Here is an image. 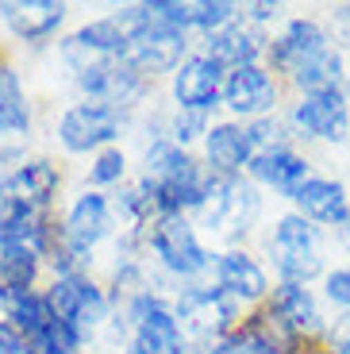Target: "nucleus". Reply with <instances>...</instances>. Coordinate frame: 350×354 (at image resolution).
Instances as JSON below:
<instances>
[{
    "mask_svg": "<svg viewBox=\"0 0 350 354\" xmlns=\"http://www.w3.org/2000/svg\"><path fill=\"white\" fill-rule=\"evenodd\" d=\"M273 258V274L289 285H308L315 277H327L324 262V231L312 220H304L300 212H285L270 231L266 243Z\"/></svg>",
    "mask_w": 350,
    "mask_h": 354,
    "instance_id": "f257e3e1",
    "label": "nucleus"
},
{
    "mask_svg": "<svg viewBox=\"0 0 350 354\" xmlns=\"http://www.w3.org/2000/svg\"><path fill=\"white\" fill-rule=\"evenodd\" d=\"M266 328L285 343H327V331L331 324L324 319V308H320V297H315L308 285H289V281H277L273 292L266 297ZM289 351V346H285Z\"/></svg>",
    "mask_w": 350,
    "mask_h": 354,
    "instance_id": "f03ea898",
    "label": "nucleus"
},
{
    "mask_svg": "<svg viewBox=\"0 0 350 354\" xmlns=\"http://www.w3.org/2000/svg\"><path fill=\"white\" fill-rule=\"evenodd\" d=\"M289 131L297 139H320V142H347L350 135V100L342 88L308 93L289 104Z\"/></svg>",
    "mask_w": 350,
    "mask_h": 354,
    "instance_id": "7ed1b4c3",
    "label": "nucleus"
},
{
    "mask_svg": "<svg viewBox=\"0 0 350 354\" xmlns=\"http://www.w3.org/2000/svg\"><path fill=\"white\" fill-rule=\"evenodd\" d=\"M201 212L216 235L235 243L254 227V220L262 212V201H258V189L250 181H243V177H216Z\"/></svg>",
    "mask_w": 350,
    "mask_h": 354,
    "instance_id": "20e7f679",
    "label": "nucleus"
},
{
    "mask_svg": "<svg viewBox=\"0 0 350 354\" xmlns=\"http://www.w3.org/2000/svg\"><path fill=\"white\" fill-rule=\"evenodd\" d=\"M177 319H181V328L196 339H223L239 328V316H243V304L235 297L219 289H185L177 297Z\"/></svg>",
    "mask_w": 350,
    "mask_h": 354,
    "instance_id": "39448f33",
    "label": "nucleus"
},
{
    "mask_svg": "<svg viewBox=\"0 0 350 354\" xmlns=\"http://www.w3.org/2000/svg\"><path fill=\"white\" fill-rule=\"evenodd\" d=\"M150 247H154L158 262L177 277H193L208 270V250L201 247L193 223L185 216H158L150 227Z\"/></svg>",
    "mask_w": 350,
    "mask_h": 354,
    "instance_id": "423d86ee",
    "label": "nucleus"
},
{
    "mask_svg": "<svg viewBox=\"0 0 350 354\" xmlns=\"http://www.w3.org/2000/svg\"><path fill=\"white\" fill-rule=\"evenodd\" d=\"M123 31H127V58L123 62L135 66L142 77L147 73H169L181 66L185 31H174V27L162 24H131Z\"/></svg>",
    "mask_w": 350,
    "mask_h": 354,
    "instance_id": "0eeeda50",
    "label": "nucleus"
},
{
    "mask_svg": "<svg viewBox=\"0 0 350 354\" xmlns=\"http://www.w3.org/2000/svg\"><path fill=\"white\" fill-rule=\"evenodd\" d=\"M120 108L100 104V100H81L58 120V139L70 154H85L112 142L120 135Z\"/></svg>",
    "mask_w": 350,
    "mask_h": 354,
    "instance_id": "6e6552de",
    "label": "nucleus"
},
{
    "mask_svg": "<svg viewBox=\"0 0 350 354\" xmlns=\"http://www.w3.org/2000/svg\"><path fill=\"white\" fill-rule=\"evenodd\" d=\"M277 100H281L277 77H273V70H266V66H239V70H231L228 81H223V104L235 115H243L246 124L273 115Z\"/></svg>",
    "mask_w": 350,
    "mask_h": 354,
    "instance_id": "1a4fd4ad",
    "label": "nucleus"
},
{
    "mask_svg": "<svg viewBox=\"0 0 350 354\" xmlns=\"http://www.w3.org/2000/svg\"><path fill=\"white\" fill-rule=\"evenodd\" d=\"M335 35L327 31L320 19L312 16H293L289 24L281 27V35L270 39V50H266V58H270L273 73H285L289 77V70H297L300 62H308V58H315V54L331 50Z\"/></svg>",
    "mask_w": 350,
    "mask_h": 354,
    "instance_id": "9d476101",
    "label": "nucleus"
},
{
    "mask_svg": "<svg viewBox=\"0 0 350 354\" xmlns=\"http://www.w3.org/2000/svg\"><path fill=\"white\" fill-rule=\"evenodd\" d=\"M46 301H50L54 316L66 319V324H73L81 335H89V328H97L100 319H104V312H108L104 292L89 281L85 274L58 277V281L50 285V292H46Z\"/></svg>",
    "mask_w": 350,
    "mask_h": 354,
    "instance_id": "9b49d317",
    "label": "nucleus"
},
{
    "mask_svg": "<svg viewBox=\"0 0 350 354\" xmlns=\"http://www.w3.org/2000/svg\"><path fill=\"white\" fill-rule=\"evenodd\" d=\"M223 81H228L223 66L212 62L208 54L185 58V62L174 70V100H177V108L204 115L208 108L219 104V97H223Z\"/></svg>",
    "mask_w": 350,
    "mask_h": 354,
    "instance_id": "f8f14e48",
    "label": "nucleus"
},
{
    "mask_svg": "<svg viewBox=\"0 0 350 354\" xmlns=\"http://www.w3.org/2000/svg\"><path fill=\"white\" fill-rule=\"evenodd\" d=\"M77 88L89 93V100L120 108V104H131V100L142 97L147 77L135 66H127L123 58H112V62H97V66L77 70Z\"/></svg>",
    "mask_w": 350,
    "mask_h": 354,
    "instance_id": "ddd939ff",
    "label": "nucleus"
},
{
    "mask_svg": "<svg viewBox=\"0 0 350 354\" xmlns=\"http://www.w3.org/2000/svg\"><path fill=\"white\" fill-rule=\"evenodd\" d=\"M293 212H300L304 220H312L315 227H335L339 231L350 216V193L339 177H320L312 174L297 193L289 196Z\"/></svg>",
    "mask_w": 350,
    "mask_h": 354,
    "instance_id": "4468645a",
    "label": "nucleus"
},
{
    "mask_svg": "<svg viewBox=\"0 0 350 354\" xmlns=\"http://www.w3.org/2000/svg\"><path fill=\"white\" fill-rule=\"evenodd\" d=\"M62 54L73 62V70L112 62V58H127V31H123L120 19H97V24H85L81 31H73L62 43Z\"/></svg>",
    "mask_w": 350,
    "mask_h": 354,
    "instance_id": "2eb2a0df",
    "label": "nucleus"
},
{
    "mask_svg": "<svg viewBox=\"0 0 350 354\" xmlns=\"http://www.w3.org/2000/svg\"><path fill=\"white\" fill-rule=\"evenodd\" d=\"M58 193V169L50 162H27V166L12 169V174L0 177V208H35L43 212L46 204Z\"/></svg>",
    "mask_w": 350,
    "mask_h": 354,
    "instance_id": "dca6fc26",
    "label": "nucleus"
},
{
    "mask_svg": "<svg viewBox=\"0 0 350 354\" xmlns=\"http://www.w3.org/2000/svg\"><path fill=\"white\" fill-rule=\"evenodd\" d=\"M266 50H270V39L254 24H231L216 35H208V58L219 62L228 73L239 66H262Z\"/></svg>",
    "mask_w": 350,
    "mask_h": 354,
    "instance_id": "f3484780",
    "label": "nucleus"
},
{
    "mask_svg": "<svg viewBox=\"0 0 350 354\" xmlns=\"http://www.w3.org/2000/svg\"><path fill=\"white\" fill-rule=\"evenodd\" d=\"M216 285L228 297H235L239 304H254L270 297V277L258 262H254L246 250H228V254L216 258Z\"/></svg>",
    "mask_w": 350,
    "mask_h": 354,
    "instance_id": "a211bd4d",
    "label": "nucleus"
},
{
    "mask_svg": "<svg viewBox=\"0 0 350 354\" xmlns=\"http://www.w3.org/2000/svg\"><path fill=\"white\" fill-rule=\"evenodd\" d=\"M250 177L254 181H262V185H270L273 193H281L285 201H289L293 193H297L300 185H304L308 177H312V169H308V158L304 154H297L293 147H273V151H258L250 158Z\"/></svg>",
    "mask_w": 350,
    "mask_h": 354,
    "instance_id": "6ab92c4d",
    "label": "nucleus"
},
{
    "mask_svg": "<svg viewBox=\"0 0 350 354\" xmlns=\"http://www.w3.org/2000/svg\"><path fill=\"white\" fill-rule=\"evenodd\" d=\"M204 154L216 177H243V166H250L254 151L246 124H216L204 135Z\"/></svg>",
    "mask_w": 350,
    "mask_h": 354,
    "instance_id": "aec40b11",
    "label": "nucleus"
},
{
    "mask_svg": "<svg viewBox=\"0 0 350 354\" xmlns=\"http://www.w3.org/2000/svg\"><path fill=\"white\" fill-rule=\"evenodd\" d=\"M112 227V216H108V201L100 193H81L73 201L70 216H66V243H70L77 254H89V250L97 247L100 239L108 235Z\"/></svg>",
    "mask_w": 350,
    "mask_h": 354,
    "instance_id": "412c9836",
    "label": "nucleus"
},
{
    "mask_svg": "<svg viewBox=\"0 0 350 354\" xmlns=\"http://www.w3.org/2000/svg\"><path fill=\"white\" fill-rule=\"evenodd\" d=\"M181 319L162 297L154 301V308L135 324V354H185V335Z\"/></svg>",
    "mask_w": 350,
    "mask_h": 354,
    "instance_id": "4be33fe9",
    "label": "nucleus"
},
{
    "mask_svg": "<svg viewBox=\"0 0 350 354\" xmlns=\"http://www.w3.org/2000/svg\"><path fill=\"white\" fill-rule=\"evenodd\" d=\"M0 12H4L12 31L27 43L50 39L58 31V24L66 19V4H58V0H27V4L19 0V4H0Z\"/></svg>",
    "mask_w": 350,
    "mask_h": 354,
    "instance_id": "5701e85b",
    "label": "nucleus"
},
{
    "mask_svg": "<svg viewBox=\"0 0 350 354\" xmlns=\"http://www.w3.org/2000/svg\"><path fill=\"white\" fill-rule=\"evenodd\" d=\"M39 274V254L31 247H0V304H16L31 292Z\"/></svg>",
    "mask_w": 350,
    "mask_h": 354,
    "instance_id": "b1692460",
    "label": "nucleus"
},
{
    "mask_svg": "<svg viewBox=\"0 0 350 354\" xmlns=\"http://www.w3.org/2000/svg\"><path fill=\"white\" fill-rule=\"evenodd\" d=\"M212 354H285V346H281V339L266 328L262 316H250V319H243L231 335L219 339V343L212 346Z\"/></svg>",
    "mask_w": 350,
    "mask_h": 354,
    "instance_id": "393cba45",
    "label": "nucleus"
},
{
    "mask_svg": "<svg viewBox=\"0 0 350 354\" xmlns=\"http://www.w3.org/2000/svg\"><path fill=\"white\" fill-rule=\"evenodd\" d=\"M31 131V112L27 97L12 66H0V135H27Z\"/></svg>",
    "mask_w": 350,
    "mask_h": 354,
    "instance_id": "a878e982",
    "label": "nucleus"
},
{
    "mask_svg": "<svg viewBox=\"0 0 350 354\" xmlns=\"http://www.w3.org/2000/svg\"><path fill=\"white\" fill-rule=\"evenodd\" d=\"M8 319L24 331V339H31V335H43L58 316H54L46 292H27V297H19V301L8 308Z\"/></svg>",
    "mask_w": 350,
    "mask_h": 354,
    "instance_id": "bb28decb",
    "label": "nucleus"
},
{
    "mask_svg": "<svg viewBox=\"0 0 350 354\" xmlns=\"http://www.w3.org/2000/svg\"><path fill=\"white\" fill-rule=\"evenodd\" d=\"M81 343H85V335H81L73 324H66V319H54L43 335H31V339H27V354H77Z\"/></svg>",
    "mask_w": 350,
    "mask_h": 354,
    "instance_id": "cd10ccee",
    "label": "nucleus"
},
{
    "mask_svg": "<svg viewBox=\"0 0 350 354\" xmlns=\"http://www.w3.org/2000/svg\"><path fill=\"white\" fill-rule=\"evenodd\" d=\"M239 4H231V0H201V4H189V27H201V31H208V35H216V31H223V27L239 24Z\"/></svg>",
    "mask_w": 350,
    "mask_h": 354,
    "instance_id": "c85d7f7f",
    "label": "nucleus"
},
{
    "mask_svg": "<svg viewBox=\"0 0 350 354\" xmlns=\"http://www.w3.org/2000/svg\"><path fill=\"white\" fill-rule=\"evenodd\" d=\"M123 166H127L123 151L108 147V151L97 154V162H93V169H89V181H93V185H112V181H120V177H123Z\"/></svg>",
    "mask_w": 350,
    "mask_h": 354,
    "instance_id": "c756f323",
    "label": "nucleus"
},
{
    "mask_svg": "<svg viewBox=\"0 0 350 354\" xmlns=\"http://www.w3.org/2000/svg\"><path fill=\"white\" fill-rule=\"evenodd\" d=\"M324 297L339 312H350V266H335L324 277Z\"/></svg>",
    "mask_w": 350,
    "mask_h": 354,
    "instance_id": "7c9ffc66",
    "label": "nucleus"
},
{
    "mask_svg": "<svg viewBox=\"0 0 350 354\" xmlns=\"http://www.w3.org/2000/svg\"><path fill=\"white\" fill-rule=\"evenodd\" d=\"M196 135H208V127H204V115H201V112H185V108H177L174 124H169V139H174L177 147H185V142H193Z\"/></svg>",
    "mask_w": 350,
    "mask_h": 354,
    "instance_id": "2f4dec72",
    "label": "nucleus"
},
{
    "mask_svg": "<svg viewBox=\"0 0 350 354\" xmlns=\"http://www.w3.org/2000/svg\"><path fill=\"white\" fill-rule=\"evenodd\" d=\"M331 24H335V43H339L342 50H350V4H339V8L331 12Z\"/></svg>",
    "mask_w": 350,
    "mask_h": 354,
    "instance_id": "473e14b6",
    "label": "nucleus"
},
{
    "mask_svg": "<svg viewBox=\"0 0 350 354\" xmlns=\"http://www.w3.org/2000/svg\"><path fill=\"white\" fill-rule=\"evenodd\" d=\"M277 16H281V4H266V0H258V4L246 8V24H254V27L270 24V19H277Z\"/></svg>",
    "mask_w": 350,
    "mask_h": 354,
    "instance_id": "72a5a7b5",
    "label": "nucleus"
},
{
    "mask_svg": "<svg viewBox=\"0 0 350 354\" xmlns=\"http://www.w3.org/2000/svg\"><path fill=\"white\" fill-rule=\"evenodd\" d=\"M324 354H350V339H331V335H327Z\"/></svg>",
    "mask_w": 350,
    "mask_h": 354,
    "instance_id": "f704fd0d",
    "label": "nucleus"
},
{
    "mask_svg": "<svg viewBox=\"0 0 350 354\" xmlns=\"http://www.w3.org/2000/svg\"><path fill=\"white\" fill-rule=\"evenodd\" d=\"M285 354H315V351H285Z\"/></svg>",
    "mask_w": 350,
    "mask_h": 354,
    "instance_id": "c9c22d12",
    "label": "nucleus"
},
{
    "mask_svg": "<svg viewBox=\"0 0 350 354\" xmlns=\"http://www.w3.org/2000/svg\"><path fill=\"white\" fill-rule=\"evenodd\" d=\"M131 354H135V351H131Z\"/></svg>",
    "mask_w": 350,
    "mask_h": 354,
    "instance_id": "e433bc0d",
    "label": "nucleus"
}]
</instances>
